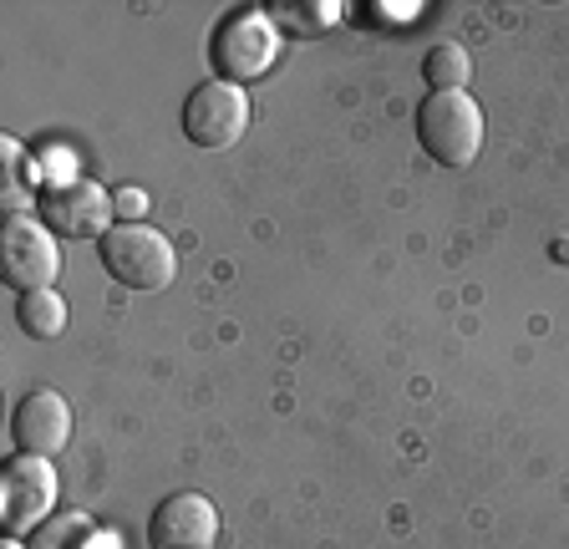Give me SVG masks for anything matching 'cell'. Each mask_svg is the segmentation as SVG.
Returning <instances> with one entry per match:
<instances>
[{"label":"cell","instance_id":"6da1fadb","mask_svg":"<svg viewBox=\"0 0 569 549\" xmlns=\"http://www.w3.org/2000/svg\"><path fill=\"white\" fill-rule=\"evenodd\" d=\"M97 260L102 270L128 290H163L178 270V254L168 244V234H158L153 224H112L102 239H97Z\"/></svg>","mask_w":569,"mask_h":549},{"label":"cell","instance_id":"7a4b0ae2","mask_svg":"<svg viewBox=\"0 0 569 549\" xmlns=\"http://www.w3.org/2000/svg\"><path fill=\"white\" fill-rule=\"evenodd\" d=\"M417 138L442 168H468L483 148V108L468 92H432L417 108Z\"/></svg>","mask_w":569,"mask_h":549},{"label":"cell","instance_id":"3957f363","mask_svg":"<svg viewBox=\"0 0 569 549\" xmlns=\"http://www.w3.org/2000/svg\"><path fill=\"white\" fill-rule=\"evenodd\" d=\"M57 513V468L47 458L16 453L0 473V529L6 539H31Z\"/></svg>","mask_w":569,"mask_h":549},{"label":"cell","instance_id":"277c9868","mask_svg":"<svg viewBox=\"0 0 569 549\" xmlns=\"http://www.w3.org/2000/svg\"><path fill=\"white\" fill-rule=\"evenodd\" d=\"M209 57H213V72L224 77V82H254L274 67L280 57V31L270 26L264 11H234L219 21L209 41Z\"/></svg>","mask_w":569,"mask_h":549},{"label":"cell","instance_id":"5b68a950","mask_svg":"<svg viewBox=\"0 0 569 549\" xmlns=\"http://www.w3.org/2000/svg\"><path fill=\"white\" fill-rule=\"evenodd\" d=\"M249 132V97L244 87L213 77V82H199L183 102V138L193 148H209V153H224Z\"/></svg>","mask_w":569,"mask_h":549},{"label":"cell","instance_id":"8992f818","mask_svg":"<svg viewBox=\"0 0 569 549\" xmlns=\"http://www.w3.org/2000/svg\"><path fill=\"white\" fill-rule=\"evenodd\" d=\"M57 270H61L57 234L31 214L6 219V234H0V274H6V286L21 290V296H31V290H51Z\"/></svg>","mask_w":569,"mask_h":549},{"label":"cell","instance_id":"52a82bcc","mask_svg":"<svg viewBox=\"0 0 569 549\" xmlns=\"http://www.w3.org/2000/svg\"><path fill=\"white\" fill-rule=\"evenodd\" d=\"M41 224L61 239H102L112 229V193L92 179H67L41 189Z\"/></svg>","mask_w":569,"mask_h":549},{"label":"cell","instance_id":"ba28073f","mask_svg":"<svg viewBox=\"0 0 569 549\" xmlns=\"http://www.w3.org/2000/svg\"><path fill=\"white\" fill-rule=\"evenodd\" d=\"M219 509L203 493H168L148 519V549H213Z\"/></svg>","mask_w":569,"mask_h":549},{"label":"cell","instance_id":"9c48e42d","mask_svg":"<svg viewBox=\"0 0 569 549\" xmlns=\"http://www.w3.org/2000/svg\"><path fill=\"white\" fill-rule=\"evenodd\" d=\"M11 438L21 453L31 458H51L61 453L71 442V407L61 392H51V387H36V392H26L21 402H16L11 412Z\"/></svg>","mask_w":569,"mask_h":549},{"label":"cell","instance_id":"30bf717a","mask_svg":"<svg viewBox=\"0 0 569 549\" xmlns=\"http://www.w3.org/2000/svg\"><path fill=\"white\" fill-rule=\"evenodd\" d=\"M16 326H21L31 341H57L67 331V300L57 290H31V296L16 300Z\"/></svg>","mask_w":569,"mask_h":549},{"label":"cell","instance_id":"8fae6325","mask_svg":"<svg viewBox=\"0 0 569 549\" xmlns=\"http://www.w3.org/2000/svg\"><path fill=\"white\" fill-rule=\"evenodd\" d=\"M92 535H97L92 519L77 513V509H67V513H51L47 525L26 539V549H87L92 545Z\"/></svg>","mask_w":569,"mask_h":549},{"label":"cell","instance_id":"7c38bea8","mask_svg":"<svg viewBox=\"0 0 569 549\" xmlns=\"http://www.w3.org/2000/svg\"><path fill=\"white\" fill-rule=\"evenodd\" d=\"M422 77L432 82V92H462V87H468V77H473V61H468V51H462V47L438 41V47L422 57Z\"/></svg>","mask_w":569,"mask_h":549},{"label":"cell","instance_id":"4fadbf2b","mask_svg":"<svg viewBox=\"0 0 569 549\" xmlns=\"http://www.w3.org/2000/svg\"><path fill=\"white\" fill-rule=\"evenodd\" d=\"M284 26H296V31H306V37H316V31H326V26H336V6H280Z\"/></svg>","mask_w":569,"mask_h":549},{"label":"cell","instance_id":"5bb4252c","mask_svg":"<svg viewBox=\"0 0 569 549\" xmlns=\"http://www.w3.org/2000/svg\"><path fill=\"white\" fill-rule=\"evenodd\" d=\"M6 549H26V545H21V539H6Z\"/></svg>","mask_w":569,"mask_h":549}]
</instances>
